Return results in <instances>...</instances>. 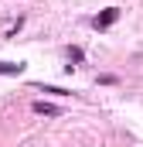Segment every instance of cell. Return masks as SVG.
Wrapping results in <instances>:
<instances>
[{
  "label": "cell",
  "instance_id": "cell-1",
  "mask_svg": "<svg viewBox=\"0 0 143 147\" xmlns=\"http://www.w3.org/2000/svg\"><path fill=\"white\" fill-rule=\"evenodd\" d=\"M116 17H119V10H116V7H109V10H102V14L96 17V28H99V31H106V28L116 21Z\"/></svg>",
  "mask_w": 143,
  "mask_h": 147
},
{
  "label": "cell",
  "instance_id": "cell-2",
  "mask_svg": "<svg viewBox=\"0 0 143 147\" xmlns=\"http://www.w3.org/2000/svg\"><path fill=\"white\" fill-rule=\"evenodd\" d=\"M24 62H0V75H21Z\"/></svg>",
  "mask_w": 143,
  "mask_h": 147
},
{
  "label": "cell",
  "instance_id": "cell-3",
  "mask_svg": "<svg viewBox=\"0 0 143 147\" xmlns=\"http://www.w3.org/2000/svg\"><path fill=\"white\" fill-rule=\"evenodd\" d=\"M34 113H41V116H58L61 110L51 106V103H44V99H37V103H34Z\"/></svg>",
  "mask_w": 143,
  "mask_h": 147
},
{
  "label": "cell",
  "instance_id": "cell-4",
  "mask_svg": "<svg viewBox=\"0 0 143 147\" xmlns=\"http://www.w3.org/2000/svg\"><path fill=\"white\" fill-rule=\"evenodd\" d=\"M41 92H51V96H68V89H58V86H37Z\"/></svg>",
  "mask_w": 143,
  "mask_h": 147
}]
</instances>
